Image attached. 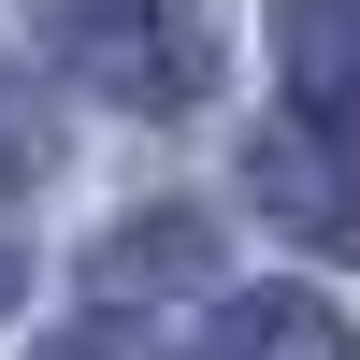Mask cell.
Instances as JSON below:
<instances>
[{"label":"cell","mask_w":360,"mask_h":360,"mask_svg":"<svg viewBox=\"0 0 360 360\" xmlns=\"http://www.w3.org/2000/svg\"><path fill=\"white\" fill-rule=\"evenodd\" d=\"M217 360H360V332L317 288H245V303H217Z\"/></svg>","instance_id":"cell-5"},{"label":"cell","mask_w":360,"mask_h":360,"mask_svg":"<svg viewBox=\"0 0 360 360\" xmlns=\"http://www.w3.org/2000/svg\"><path fill=\"white\" fill-rule=\"evenodd\" d=\"M15 303H29V259H15V245H0V317H15Z\"/></svg>","instance_id":"cell-8"},{"label":"cell","mask_w":360,"mask_h":360,"mask_svg":"<svg viewBox=\"0 0 360 360\" xmlns=\"http://www.w3.org/2000/svg\"><path fill=\"white\" fill-rule=\"evenodd\" d=\"M86 288H101V317H159V303H202L217 288V217H188V202H159V217H115L101 245H86Z\"/></svg>","instance_id":"cell-3"},{"label":"cell","mask_w":360,"mask_h":360,"mask_svg":"<svg viewBox=\"0 0 360 360\" xmlns=\"http://www.w3.org/2000/svg\"><path fill=\"white\" fill-rule=\"evenodd\" d=\"M29 44L58 86H86L115 115H188L217 86V44L188 0H29Z\"/></svg>","instance_id":"cell-1"},{"label":"cell","mask_w":360,"mask_h":360,"mask_svg":"<svg viewBox=\"0 0 360 360\" xmlns=\"http://www.w3.org/2000/svg\"><path fill=\"white\" fill-rule=\"evenodd\" d=\"M245 202L317 259H360V130H317V115H259L245 130Z\"/></svg>","instance_id":"cell-2"},{"label":"cell","mask_w":360,"mask_h":360,"mask_svg":"<svg viewBox=\"0 0 360 360\" xmlns=\"http://www.w3.org/2000/svg\"><path fill=\"white\" fill-rule=\"evenodd\" d=\"M274 58H288V115L360 130V0H288V15H274Z\"/></svg>","instance_id":"cell-4"},{"label":"cell","mask_w":360,"mask_h":360,"mask_svg":"<svg viewBox=\"0 0 360 360\" xmlns=\"http://www.w3.org/2000/svg\"><path fill=\"white\" fill-rule=\"evenodd\" d=\"M44 159H58V130H44V101H29L15 72H0V202H15V188H44Z\"/></svg>","instance_id":"cell-6"},{"label":"cell","mask_w":360,"mask_h":360,"mask_svg":"<svg viewBox=\"0 0 360 360\" xmlns=\"http://www.w3.org/2000/svg\"><path fill=\"white\" fill-rule=\"evenodd\" d=\"M29 360H173V346L144 332V317H72V332H44Z\"/></svg>","instance_id":"cell-7"}]
</instances>
